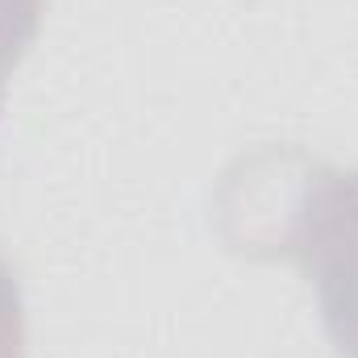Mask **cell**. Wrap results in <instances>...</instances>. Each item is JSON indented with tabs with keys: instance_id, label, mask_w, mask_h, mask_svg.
Segmentation results:
<instances>
[{
	"instance_id": "3957f363",
	"label": "cell",
	"mask_w": 358,
	"mask_h": 358,
	"mask_svg": "<svg viewBox=\"0 0 358 358\" xmlns=\"http://www.w3.org/2000/svg\"><path fill=\"white\" fill-rule=\"evenodd\" d=\"M0 358H25V304L4 259H0Z\"/></svg>"
},
{
	"instance_id": "7a4b0ae2",
	"label": "cell",
	"mask_w": 358,
	"mask_h": 358,
	"mask_svg": "<svg viewBox=\"0 0 358 358\" xmlns=\"http://www.w3.org/2000/svg\"><path fill=\"white\" fill-rule=\"evenodd\" d=\"M46 0H0V108H4V84L13 67L25 59V50L38 38Z\"/></svg>"
},
{
	"instance_id": "6da1fadb",
	"label": "cell",
	"mask_w": 358,
	"mask_h": 358,
	"mask_svg": "<svg viewBox=\"0 0 358 358\" xmlns=\"http://www.w3.org/2000/svg\"><path fill=\"white\" fill-rule=\"evenodd\" d=\"M255 234L238 238L242 250L296 259L313 279L317 308L342 358H358V167L304 163L283 213H238Z\"/></svg>"
}]
</instances>
